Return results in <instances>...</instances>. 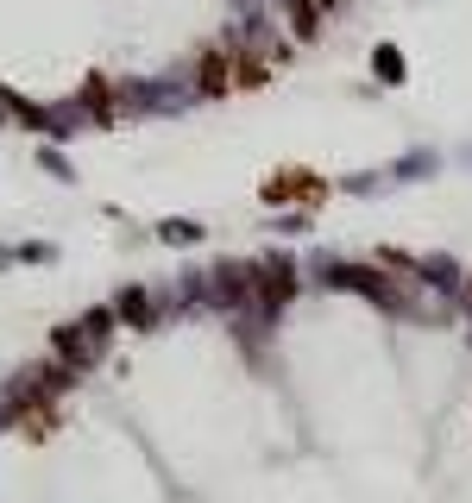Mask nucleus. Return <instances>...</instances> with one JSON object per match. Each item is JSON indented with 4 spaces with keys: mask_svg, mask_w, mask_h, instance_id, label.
Segmentation results:
<instances>
[{
    "mask_svg": "<svg viewBox=\"0 0 472 503\" xmlns=\"http://www.w3.org/2000/svg\"><path fill=\"white\" fill-rule=\"evenodd\" d=\"M201 89H227V57H208V69H201Z\"/></svg>",
    "mask_w": 472,
    "mask_h": 503,
    "instance_id": "1",
    "label": "nucleus"
}]
</instances>
